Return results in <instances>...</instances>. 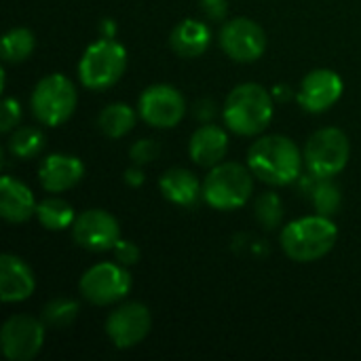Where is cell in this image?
<instances>
[{"label":"cell","instance_id":"1","mask_svg":"<svg viewBox=\"0 0 361 361\" xmlns=\"http://www.w3.org/2000/svg\"><path fill=\"white\" fill-rule=\"evenodd\" d=\"M302 152L294 140L286 135H264L247 152V167L252 173L271 184V186H288L300 178L302 171Z\"/></svg>","mask_w":361,"mask_h":361},{"label":"cell","instance_id":"2","mask_svg":"<svg viewBox=\"0 0 361 361\" xmlns=\"http://www.w3.org/2000/svg\"><path fill=\"white\" fill-rule=\"evenodd\" d=\"M222 116L233 133L245 137L258 135L271 125L273 93L256 82L237 85L224 102Z\"/></svg>","mask_w":361,"mask_h":361},{"label":"cell","instance_id":"3","mask_svg":"<svg viewBox=\"0 0 361 361\" xmlns=\"http://www.w3.org/2000/svg\"><path fill=\"white\" fill-rule=\"evenodd\" d=\"M338 228L328 216H305L281 231V250L294 262H315L332 252Z\"/></svg>","mask_w":361,"mask_h":361},{"label":"cell","instance_id":"4","mask_svg":"<svg viewBox=\"0 0 361 361\" xmlns=\"http://www.w3.org/2000/svg\"><path fill=\"white\" fill-rule=\"evenodd\" d=\"M127 70V51L114 38L102 36L80 57L78 63V78L91 91L110 89L121 80Z\"/></svg>","mask_w":361,"mask_h":361},{"label":"cell","instance_id":"5","mask_svg":"<svg viewBox=\"0 0 361 361\" xmlns=\"http://www.w3.org/2000/svg\"><path fill=\"white\" fill-rule=\"evenodd\" d=\"M252 169L239 163H220L209 169L203 182V199L220 212L243 207L254 192Z\"/></svg>","mask_w":361,"mask_h":361},{"label":"cell","instance_id":"6","mask_svg":"<svg viewBox=\"0 0 361 361\" xmlns=\"http://www.w3.org/2000/svg\"><path fill=\"white\" fill-rule=\"evenodd\" d=\"M351 154L349 137L338 127H326L315 131L305 146V165L317 180H332L338 176Z\"/></svg>","mask_w":361,"mask_h":361},{"label":"cell","instance_id":"7","mask_svg":"<svg viewBox=\"0 0 361 361\" xmlns=\"http://www.w3.org/2000/svg\"><path fill=\"white\" fill-rule=\"evenodd\" d=\"M76 89L63 74H49L38 80L32 93V112L47 127L63 125L76 110Z\"/></svg>","mask_w":361,"mask_h":361},{"label":"cell","instance_id":"8","mask_svg":"<svg viewBox=\"0 0 361 361\" xmlns=\"http://www.w3.org/2000/svg\"><path fill=\"white\" fill-rule=\"evenodd\" d=\"M131 286H133L131 273L127 271V267L118 262H102L91 267L80 277L78 283L80 294L97 307H106L123 300L131 292Z\"/></svg>","mask_w":361,"mask_h":361},{"label":"cell","instance_id":"9","mask_svg":"<svg viewBox=\"0 0 361 361\" xmlns=\"http://www.w3.org/2000/svg\"><path fill=\"white\" fill-rule=\"evenodd\" d=\"M44 322L32 315H13L4 322L0 332V343L6 360H34L44 345Z\"/></svg>","mask_w":361,"mask_h":361},{"label":"cell","instance_id":"10","mask_svg":"<svg viewBox=\"0 0 361 361\" xmlns=\"http://www.w3.org/2000/svg\"><path fill=\"white\" fill-rule=\"evenodd\" d=\"M220 47L231 59L239 63H252L264 55L267 34L254 19L237 17L222 25Z\"/></svg>","mask_w":361,"mask_h":361},{"label":"cell","instance_id":"11","mask_svg":"<svg viewBox=\"0 0 361 361\" xmlns=\"http://www.w3.org/2000/svg\"><path fill=\"white\" fill-rule=\"evenodd\" d=\"M140 116L157 129H171L180 125L186 114L184 95L171 85H152L140 95Z\"/></svg>","mask_w":361,"mask_h":361},{"label":"cell","instance_id":"12","mask_svg":"<svg viewBox=\"0 0 361 361\" xmlns=\"http://www.w3.org/2000/svg\"><path fill=\"white\" fill-rule=\"evenodd\" d=\"M152 328V315L142 302H127L114 309L106 319V334L116 349H131L140 345Z\"/></svg>","mask_w":361,"mask_h":361},{"label":"cell","instance_id":"13","mask_svg":"<svg viewBox=\"0 0 361 361\" xmlns=\"http://www.w3.org/2000/svg\"><path fill=\"white\" fill-rule=\"evenodd\" d=\"M74 241L89 252H108L121 241L118 220L104 209H87L72 224Z\"/></svg>","mask_w":361,"mask_h":361},{"label":"cell","instance_id":"14","mask_svg":"<svg viewBox=\"0 0 361 361\" xmlns=\"http://www.w3.org/2000/svg\"><path fill=\"white\" fill-rule=\"evenodd\" d=\"M343 78L328 68H319L313 70L305 76V80L300 82V91H298V104L300 108H305L307 112L319 114L330 110L343 95Z\"/></svg>","mask_w":361,"mask_h":361},{"label":"cell","instance_id":"15","mask_svg":"<svg viewBox=\"0 0 361 361\" xmlns=\"http://www.w3.org/2000/svg\"><path fill=\"white\" fill-rule=\"evenodd\" d=\"M85 176V165L78 157L55 152L49 154L38 167V180L47 192H63L74 188Z\"/></svg>","mask_w":361,"mask_h":361},{"label":"cell","instance_id":"16","mask_svg":"<svg viewBox=\"0 0 361 361\" xmlns=\"http://www.w3.org/2000/svg\"><path fill=\"white\" fill-rule=\"evenodd\" d=\"M36 279L32 269L13 254L0 256V298L2 302H21L32 296Z\"/></svg>","mask_w":361,"mask_h":361},{"label":"cell","instance_id":"17","mask_svg":"<svg viewBox=\"0 0 361 361\" xmlns=\"http://www.w3.org/2000/svg\"><path fill=\"white\" fill-rule=\"evenodd\" d=\"M228 150V135L224 129H220L218 125H201L188 144V152L190 159L199 165V167H216L222 163V159L226 157Z\"/></svg>","mask_w":361,"mask_h":361},{"label":"cell","instance_id":"18","mask_svg":"<svg viewBox=\"0 0 361 361\" xmlns=\"http://www.w3.org/2000/svg\"><path fill=\"white\" fill-rule=\"evenodd\" d=\"M36 207L38 205L34 201V195L23 182L11 176H4L0 180V216L6 222H27L36 214Z\"/></svg>","mask_w":361,"mask_h":361},{"label":"cell","instance_id":"19","mask_svg":"<svg viewBox=\"0 0 361 361\" xmlns=\"http://www.w3.org/2000/svg\"><path fill=\"white\" fill-rule=\"evenodd\" d=\"M159 186H161L163 197L180 207H192L203 197V186H201L199 178L184 167L167 169L161 176Z\"/></svg>","mask_w":361,"mask_h":361},{"label":"cell","instance_id":"20","mask_svg":"<svg viewBox=\"0 0 361 361\" xmlns=\"http://www.w3.org/2000/svg\"><path fill=\"white\" fill-rule=\"evenodd\" d=\"M209 42H212V32L199 19H184V21H180L173 27L171 36H169L171 49L180 57H199V55H203L207 51Z\"/></svg>","mask_w":361,"mask_h":361},{"label":"cell","instance_id":"21","mask_svg":"<svg viewBox=\"0 0 361 361\" xmlns=\"http://www.w3.org/2000/svg\"><path fill=\"white\" fill-rule=\"evenodd\" d=\"M97 125L102 129L104 135L108 137H123L127 135L133 127H135V110L129 104H110L102 110Z\"/></svg>","mask_w":361,"mask_h":361},{"label":"cell","instance_id":"22","mask_svg":"<svg viewBox=\"0 0 361 361\" xmlns=\"http://www.w3.org/2000/svg\"><path fill=\"white\" fill-rule=\"evenodd\" d=\"M36 218L42 224V228H47V231H66L76 220L72 205L57 197H51V199H44L42 203H38Z\"/></svg>","mask_w":361,"mask_h":361},{"label":"cell","instance_id":"23","mask_svg":"<svg viewBox=\"0 0 361 361\" xmlns=\"http://www.w3.org/2000/svg\"><path fill=\"white\" fill-rule=\"evenodd\" d=\"M36 47V38L27 27H13L2 38V59L6 63L25 61Z\"/></svg>","mask_w":361,"mask_h":361},{"label":"cell","instance_id":"24","mask_svg":"<svg viewBox=\"0 0 361 361\" xmlns=\"http://www.w3.org/2000/svg\"><path fill=\"white\" fill-rule=\"evenodd\" d=\"M42 146H44V135L34 127H19L8 137V152L21 161L36 157L42 150Z\"/></svg>","mask_w":361,"mask_h":361},{"label":"cell","instance_id":"25","mask_svg":"<svg viewBox=\"0 0 361 361\" xmlns=\"http://www.w3.org/2000/svg\"><path fill=\"white\" fill-rule=\"evenodd\" d=\"M78 311H80L78 302H74L70 298H55V300H51V302L44 305V309H42V322H44L47 328L63 330V328H68V326L74 324Z\"/></svg>","mask_w":361,"mask_h":361},{"label":"cell","instance_id":"26","mask_svg":"<svg viewBox=\"0 0 361 361\" xmlns=\"http://www.w3.org/2000/svg\"><path fill=\"white\" fill-rule=\"evenodd\" d=\"M254 214H256V220L260 222V226L267 228V231H275L277 226H281V222H283V203H281L279 195L262 192L254 203Z\"/></svg>","mask_w":361,"mask_h":361},{"label":"cell","instance_id":"27","mask_svg":"<svg viewBox=\"0 0 361 361\" xmlns=\"http://www.w3.org/2000/svg\"><path fill=\"white\" fill-rule=\"evenodd\" d=\"M341 190L336 184H332L330 180H322L315 188H313V205L317 209V214L322 216H334L341 209Z\"/></svg>","mask_w":361,"mask_h":361},{"label":"cell","instance_id":"28","mask_svg":"<svg viewBox=\"0 0 361 361\" xmlns=\"http://www.w3.org/2000/svg\"><path fill=\"white\" fill-rule=\"evenodd\" d=\"M129 157L135 165H146V163H152L157 157H159V144L152 142V140H140L131 146L129 150Z\"/></svg>","mask_w":361,"mask_h":361},{"label":"cell","instance_id":"29","mask_svg":"<svg viewBox=\"0 0 361 361\" xmlns=\"http://www.w3.org/2000/svg\"><path fill=\"white\" fill-rule=\"evenodd\" d=\"M19 118H21V106H19V102H17V99H13V97H6V99L2 102L0 131H2V133L13 131V129L17 127Z\"/></svg>","mask_w":361,"mask_h":361},{"label":"cell","instance_id":"30","mask_svg":"<svg viewBox=\"0 0 361 361\" xmlns=\"http://www.w3.org/2000/svg\"><path fill=\"white\" fill-rule=\"evenodd\" d=\"M114 260L118 262V264H123V267H133V264H137L140 262V250H137V245L135 243H131V241H118L116 245H114Z\"/></svg>","mask_w":361,"mask_h":361},{"label":"cell","instance_id":"31","mask_svg":"<svg viewBox=\"0 0 361 361\" xmlns=\"http://www.w3.org/2000/svg\"><path fill=\"white\" fill-rule=\"evenodd\" d=\"M201 11L212 21H224L228 13V2L226 0H201Z\"/></svg>","mask_w":361,"mask_h":361},{"label":"cell","instance_id":"32","mask_svg":"<svg viewBox=\"0 0 361 361\" xmlns=\"http://www.w3.org/2000/svg\"><path fill=\"white\" fill-rule=\"evenodd\" d=\"M125 180H127L129 186H140L144 182V171L140 167H131V169L125 171Z\"/></svg>","mask_w":361,"mask_h":361},{"label":"cell","instance_id":"33","mask_svg":"<svg viewBox=\"0 0 361 361\" xmlns=\"http://www.w3.org/2000/svg\"><path fill=\"white\" fill-rule=\"evenodd\" d=\"M99 30H102V36H106V38H114V34H116V25L112 19H104Z\"/></svg>","mask_w":361,"mask_h":361},{"label":"cell","instance_id":"34","mask_svg":"<svg viewBox=\"0 0 361 361\" xmlns=\"http://www.w3.org/2000/svg\"><path fill=\"white\" fill-rule=\"evenodd\" d=\"M286 91H290V89H288V87H277V89L273 91V97H277V99L283 102V99H286Z\"/></svg>","mask_w":361,"mask_h":361}]
</instances>
